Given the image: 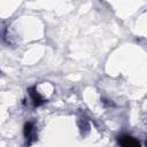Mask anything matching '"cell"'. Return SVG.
Here are the masks:
<instances>
[{"label": "cell", "instance_id": "7a4b0ae2", "mask_svg": "<svg viewBox=\"0 0 147 147\" xmlns=\"http://www.w3.org/2000/svg\"><path fill=\"white\" fill-rule=\"evenodd\" d=\"M24 136L28 140V144H31L33 140H36V129L32 122H28L24 125Z\"/></svg>", "mask_w": 147, "mask_h": 147}, {"label": "cell", "instance_id": "6da1fadb", "mask_svg": "<svg viewBox=\"0 0 147 147\" xmlns=\"http://www.w3.org/2000/svg\"><path fill=\"white\" fill-rule=\"evenodd\" d=\"M118 142L122 147H140V142L129 134H123L118 138Z\"/></svg>", "mask_w": 147, "mask_h": 147}, {"label": "cell", "instance_id": "3957f363", "mask_svg": "<svg viewBox=\"0 0 147 147\" xmlns=\"http://www.w3.org/2000/svg\"><path fill=\"white\" fill-rule=\"evenodd\" d=\"M29 91H30V96H31V99H32V101H33V105H34L36 107H38V106H40V105H42V103L45 102L44 99L39 95V93L36 91L34 87H31Z\"/></svg>", "mask_w": 147, "mask_h": 147}]
</instances>
